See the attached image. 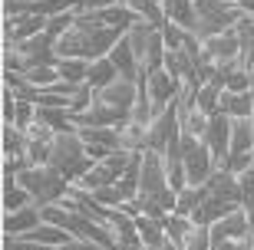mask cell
<instances>
[{"mask_svg": "<svg viewBox=\"0 0 254 250\" xmlns=\"http://www.w3.org/2000/svg\"><path fill=\"white\" fill-rule=\"evenodd\" d=\"M47 165L57 168L66 181H79V178L96 165V161L86 155V142L79 139V132L69 129V132H57V135H53Z\"/></svg>", "mask_w": 254, "mask_h": 250, "instance_id": "cell-1", "label": "cell"}, {"mask_svg": "<svg viewBox=\"0 0 254 250\" xmlns=\"http://www.w3.org/2000/svg\"><path fill=\"white\" fill-rule=\"evenodd\" d=\"M57 40L50 33H40V37H30L23 43H7L3 47V66L7 69H17V73H30L37 66H57Z\"/></svg>", "mask_w": 254, "mask_h": 250, "instance_id": "cell-2", "label": "cell"}, {"mask_svg": "<svg viewBox=\"0 0 254 250\" xmlns=\"http://www.w3.org/2000/svg\"><path fill=\"white\" fill-rule=\"evenodd\" d=\"M126 40L132 43V53H135V59H139L142 69H162V63H165V37H162L159 27H152L149 20H135L129 30H126Z\"/></svg>", "mask_w": 254, "mask_h": 250, "instance_id": "cell-3", "label": "cell"}, {"mask_svg": "<svg viewBox=\"0 0 254 250\" xmlns=\"http://www.w3.org/2000/svg\"><path fill=\"white\" fill-rule=\"evenodd\" d=\"M17 185L27 188L30 195H33V204H53L69 191V181L60 175L57 168L50 165H37V168H27V171H20L17 175Z\"/></svg>", "mask_w": 254, "mask_h": 250, "instance_id": "cell-4", "label": "cell"}, {"mask_svg": "<svg viewBox=\"0 0 254 250\" xmlns=\"http://www.w3.org/2000/svg\"><path fill=\"white\" fill-rule=\"evenodd\" d=\"M145 135H149L145 149H152V151H162V155H165V151H179L182 149V125H179V109H175V102L145 125Z\"/></svg>", "mask_w": 254, "mask_h": 250, "instance_id": "cell-5", "label": "cell"}, {"mask_svg": "<svg viewBox=\"0 0 254 250\" xmlns=\"http://www.w3.org/2000/svg\"><path fill=\"white\" fill-rule=\"evenodd\" d=\"M182 161H185V175L191 188H201L211 175V151L201 139L195 135H182Z\"/></svg>", "mask_w": 254, "mask_h": 250, "instance_id": "cell-6", "label": "cell"}, {"mask_svg": "<svg viewBox=\"0 0 254 250\" xmlns=\"http://www.w3.org/2000/svg\"><path fill=\"white\" fill-rule=\"evenodd\" d=\"M96 99L119 112H129L135 105V99H139V83H135V76H116V83L96 89Z\"/></svg>", "mask_w": 254, "mask_h": 250, "instance_id": "cell-7", "label": "cell"}, {"mask_svg": "<svg viewBox=\"0 0 254 250\" xmlns=\"http://www.w3.org/2000/svg\"><path fill=\"white\" fill-rule=\"evenodd\" d=\"M208 231H211V247L221 244V241H245L248 231H251V221H248V214L241 207H235L231 214H225L221 221L211 224Z\"/></svg>", "mask_w": 254, "mask_h": 250, "instance_id": "cell-8", "label": "cell"}, {"mask_svg": "<svg viewBox=\"0 0 254 250\" xmlns=\"http://www.w3.org/2000/svg\"><path fill=\"white\" fill-rule=\"evenodd\" d=\"M201 142L208 145L211 155H228V149H231V115L221 109L215 115H208V129L201 135Z\"/></svg>", "mask_w": 254, "mask_h": 250, "instance_id": "cell-9", "label": "cell"}, {"mask_svg": "<svg viewBox=\"0 0 254 250\" xmlns=\"http://www.w3.org/2000/svg\"><path fill=\"white\" fill-rule=\"evenodd\" d=\"M47 20H50V17H37V13L7 17V20H3L7 43H23V40H30V37H40V33H47Z\"/></svg>", "mask_w": 254, "mask_h": 250, "instance_id": "cell-10", "label": "cell"}, {"mask_svg": "<svg viewBox=\"0 0 254 250\" xmlns=\"http://www.w3.org/2000/svg\"><path fill=\"white\" fill-rule=\"evenodd\" d=\"M106 227L113 231L116 237V250H129V247H142V237H139V227H135V217L123 214L119 207H109V221Z\"/></svg>", "mask_w": 254, "mask_h": 250, "instance_id": "cell-11", "label": "cell"}, {"mask_svg": "<svg viewBox=\"0 0 254 250\" xmlns=\"http://www.w3.org/2000/svg\"><path fill=\"white\" fill-rule=\"evenodd\" d=\"M179 89H182V83L169 69H152L145 76V93H149L152 102H175L179 99Z\"/></svg>", "mask_w": 254, "mask_h": 250, "instance_id": "cell-12", "label": "cell"}, {"mask_svg": "<svg viewBox=\"0 0 254 250\" xmlns=\"http://www.w3.org/2000/svg\"><path fill=\"white\" fill-rule=\"evenodd\" d=\"M238 53H241V43H238L235 30H225V33H218V37L201 43V56L208 63H225V59H235Z\"/></svg>", "mask_w": 254, "mask_h": 250, "instance_id": "cell-13", "label": "cell"}, {"mask_svg": "<svg viewBox=\"0 0 254 250\" xmlns=\"http://www.w3.org/2000/svg\"><path fill=\"white\" fill-rule=\"evenodd\" d=\"M201 188H205L208 198H221V201H231V204L245 201L241 198V188H238V175H231V171H211Z\"/></svg>", "mask_w": 254, "mask_h": 250, "instance_id": "cell-14", "label": "cell"}, {"mask_svg": "<svg viewBox=\"0 0 254 250\" xmlns=\"http://www.w3.org/2000/svg\"><path fill=\"white\" fill-rule=\"evenodd\" d=\"M235 207H241V204H231V201H221V198H208L205 195V201L191 211V224H198V227H211L215 221H221V217L231 214Z\"/></svg>", "mask_w": 254, "mask_h": 250, "instance_id": "cell-15", "label": "cell"}, {"mask_svg": "<svg viewBox=\"0 0 254 250\" xmlns=\"http://www.w3.org/2000/svg\"><path fill=\"white\" fill-rule=\"evenodd\" d=\"M37 224H43L40 204H27V207H20V211H10V214H7V221H3V231H7V237H20V234L33 231Z\"/></svg>", "mask_w": 254, "mask_h": 250, "instance_id": "cell-16", "label": "cell"}, {"mask_svg": "<svg viewBox=\"0 0 254 250\" xmlns=\"http://www.w3.org/2000/svg\"><path fill=\"white\" fill-rule=\"evenodd\" d=\"M119 129L123 125H76V132L86 145H103V149H113V151L123 149L119 145Z\"/></svg>", "mask_w": 254, "mask_h": 250, "instance_id": "cell-17", "label": "cell"}, {"mask_svg": "<svg viewBox=\"0 0 254 250\" xmlns=\"http://www.w3.org/2000/svg\"><path fill=\"white\" fill-rule=\"evenodd\" d=\"M218 109L228 112L231 119H251V109H254V93L248 89V93H221V99H218Z\"/></svg>", "mask_w": 254, "mask_h": 250, "instance_id": "cell-18", "label": "cell"}, {"mask_svg": "<svg viewBox=\"0 0 254 250\" xmlns=\"http://www.w3.org/2000/svg\"><path fill=\"white\" fill-rule=\"evenodd\" d=\"M162 13H165V20H172V23H179L182 30L195 27V0H162Z\"/></svg>", "mask_w": 254, "mask_h": 250, "instance_id": "cell-19", "label": "cell"}, {"mask_svg": "<svg viewBox=\"0 0 254 250\" xmlns=\"http://www.w3.org/2000/svg\"><path fill=\"white\" fill-rule=\"evenodd\" d=\"M119 181V175H116L113 168L106 165V161H96L89 171H86L79 181H73L76 188H83V191H96V188H106V185H116Z\"/></svg>", "mask_w": 254, "mask_h": 250, "instance_id": "cell-20", "label": "cell"}, {"mask_svg": "<svg viewBox=\"0 0 254 250\" xmlns=\"http://www.w3.org/2000/svg\"><path fill=\"white\" fill-rule=\"evenodd\" d=\"M109 59H113V66L119 69V76H139V59H135V53H132V43L129 40H119L113 50H109Z\"/></svg>", "mask_w": 254, "mask_h": 250, "instance_id": "cell-21", "label": "cell"}, {"mask_svg": "<svg viewBox=\"0 0 254 250\" xmlns=\"http://www.w3.org/2000/svg\"><path fill=\"white\" fill-rule=\"evenodd\" d=\"M195 66H198V59L191 53H185V50H165V63H162V69H169L179 83L189 73H195Z\"/></svg>", "mask_w": 254, "mask_h": 250, "instance_id": "cell-22", "label": "cell"}, {"mask_svg": "<svg viewBox=\"0 0 254 250\" xmlns=\"http://www.w3.org/2000/svg\"><path fill=\"white\" fill-rule=\"evenodd\" d=\"M37 122L50 125L53 132H69V129H76L69 109H57V105H37Z\"/></svg>", "mask_w": 254, "mask_h": 250, "instance_id": "cell-23", "label": "cell"}, {"mask_svg": "<svg viewBox=\"0 0 254 250\" xmlns=\"http://www.w3.org/2000/svg\"><path fill=\"white\" fill-rule=\"evenodd\" d=\"M116 76H119V69L113 66V59L103 56V59H93V63H89V76H86V83L93 86V89H103V86L116 83Z\"/></svg>", "mask_w": 254, "mask_h": 250, "instance_id": "cell-24", "label": "cell"}, {"mask_svg": "<svg viewBox=\"0 0 254 250\" xmlns=\"http://www.w3.org/2000/svg\"><path fill=\"white\" fill-rule=\"evenodd\" d=\"M135 227H139L142 247H162L165 241V221H155V217H135Z\"/></svg>", "mask_w": 254, "mask_h": 250, "instance_id": "cell-25", "label": "cell"}, {"mask_svg": "<svg viewBox=\"0 0 254 250\" xmlns=\"http://www.w3.org/2000/svg\"><path fill=\"white\" fill-rule=\"evenodd\" d=\"M228 151H254V125H251V119H231V149Z\"/></svg>", "mask_w": 254, "mask_h": 250, "instance_id": "cell-26", "label": "cell"}, {"mask_svg": "<svg viewBox=\"0 0 254 250\" xmlns=\"http://www.w3.org/2000/svg\"><path fill=\"white\" fill-rule=\"evenodd\" d=\"M145 142H149V135H145V125L126 122L123 129H119V145H123L126 151H145Z\"/></svg>", "mask_w": 254, "mask_h": 250, "instance_id": "cell-27", "label": "cell"}, {"mask_svg": "<svg viewBox=\"0 0 254 250\" xmlns=\"http://www.w3.org/2000/svg\"><path fill=\"white\" fill-rule=\"evenodd\" d=\"M205 201V188H182L179 191V201H175V211L172 214H179V217H191V211H195L198 204Z\"/></svg>", "mask_w": 254, "mask_h": 250, "instance_id": "cell-28", "label": "cell"}, {"mask_svg": "<svg viewBox=\"0 0 254 250\" xmlns=\"http://www.w3.org/2000/svg\"><path fill=\"white\" fill-rule=\"evenodd\" d=\"M57 69H60V79H66V83H86L89 59H60Z\"/></svg>", "mask_w": 254, "mask_h": 250, "instance_id": "cell-29", "label": "cell"}, {"mask_svg": "<svg viewBox=\"0 0 254 250\" xmlns=\"http://www.w3.org/2000/svg\"><path fill=\"white\" fill-rule=\"evenodd\" d=\"M191 227H195V224H191V217H179V214H169V217H165V237H169V241H175L179 247L189 241Z\"/></svg>", "mask_w": 254, "mask_h": 250, "instance_id": "cell-30", "label": "cell"}, {"mask_svg": "<svg viewBox=\"0 0 254 250\" xmlns=\"http://www.w3.org/2000/svg\"><path fill=\"white\" fill-rule=\"evenodd\" d=\"M3 151H7V158L23 155L27 151V132L17 125H3Z\"/></svg>", "mask_w": 254, "mask_h": 250, "instance_id": "cell-31", "label": "cell"}, {"mask_svg": "<svg viewBox=\"0 0 254 250\" xmlns=\"http://www.w3.org/2000/svg\"><path fill=\"white\" fill-rule=\"evenodd\" d=\"M23 79H27L30 86H37V89H50V86L60 79V69L57 66H37V69L23 73Z\"/></svg>", "mask_w": 254, "mask_h": 250, "instance_id": "cell-32", "label": "cell"}, {"mask_svg": "<svg viewBox=\"0 0 254 250\" xmlns=\"http://www.w3.org/2000/svg\"><path fill=\"white\" fill-rule=\"evenodd\" d=\"M73 20H76V10H66V13H57V17L47 20V33L53 40H60L66 30H73Z\"/></svg>", "mask_w": 254, "mask_h": 250, "instance_id": "cell-33", "label": "cell"}, {"mask_svg": "<svg viewBox=\"0 0 254 250\" xmlns=\"http://www.w3.org/2000/svg\"><path fill=\"white\" fill-rule=\"evenodd\" d=\"M225 89H228V93H248V89H251V76H248V69H245L241 63H238L235 69L228 73V83H225Z\"/></svg>", "mask_w": 254, "mask_h": 250, "instance_id": "cell-34", "label": "cell"}, {"mask_svg": "<svg viewBox=\"0 0 254 250\" xmlns=\"http://www.w3.org/2000/svg\"><path fill=\"white\" fill-rule=\"evenodd\" d=\"M182 250H211V231L208 227H191V234H189V241L182 244Z\"/></svg>", "mask_w": 254, "mask_h": 250, "instance_id": "cell-35", "label": "cell"}, {"mask_svg": "<svg viewBox=\"0 0 254 250\" xmlns=\"http://www.w3.org/2000/svg\"><path fill=\"white\" fill-rule=\"evenodd\" d=\"M3 204H7V214L10 211H20V207H27V204H33V195H30L27 188H10L7 195H3Z\"/></svg>", "mask_w": 254, "mask_h": 250, "instance_id": "cell-36", "label": "cell"}, {"mask_svg": "<svg viewBox=\"0 0 254 250\" xmlns=\"http://www.w3.org/2000/svg\"><path fill=\"white\" fill-rule=\"evenodd\" d=\"M185 33H189V30H182L179 23L165 20V27H162V37H165V50H182V43H185Z\"/></svg>", "mask_w": 254, "mask_h": 250, "instance_id": "cell-37", "label": "cell"}, {"mask_svg": "<svg viewBox=\"0 0 254 250\" xmlns=\"http://www.w3.org/2000/svg\"><path fill=\"white\" fill-rule=\"evenodd\" d=\"M93 195H96V201H99V204H106V207H119V204L126 201V195L119 191V185H106V188H96Z\"/></svg>", "mask_w": 254, "mask_h": 250, "instance_id": "cell-38", "label": "cell"}, {"mask_svg": "<svg viewBox=\"0 0 254 250\" xmlns=\"http://www.w3.org/2000/svg\"><path fill=\"white\" fill-rule=\"evenodd\" d=\"M251 161H254V151H228L225 171H231V175H241L245 168H251Z\"/></svg>", "mask_w": 254, "mask_h": 250, "instance_id": "cell-39", "label": "cell"}, {"mask_svg": "<svg viewBox=\"0 0 254 250\" xmlns=\"http://www.w3.org/2000/svg\"><path fill=\"white\" fill-rule=\"evenodd\" d=\"M228 7H235V3H225V0H195V17H211V13H221Z\"/></svg>", "mask_w": 254, "mask_h": 250, "instance_id": "cell-40", "label": "cell"}, {"mask_svg": "<svg viewBox=\"0 0 254 250\" xmlns=\"http://www.w3.org/2000/svg\"><path fill=\"white\" fill-rule=\"evenodd\" d=\"M238 188H241V198L254 195V161H251V168H245V171L238 175Z\"/></svg>", "mask_w": 254, "mask_h": 250, "instance_id": "cell-41", "label": "cell"}, {"mask_svg": "<svg viewBox=\"0 0 254 250\" xmlns=\"http://www.w3.org/2000/svg\"><path fill=\"white\" fill-rule=\"evenodd\" d=\"M3 122H7V125L17 122V96H13V89L3 93Z\"/></svg>", "mask_w": 254, "mask_h": 250, "instance_id": "cell-42", "label": "cell"}, {"mask_svg": "<svg viewBox=\"0 0 254 250\" xmlns=\"http://www.w3.org/2000/svg\"><path fill=\"white\" fill-rule=\"evenodd\" d=\"M57 250H106V247H99V244H93V241H83V237H73L69 244H63V247H57Z\"/></svg>", "mask_w": 254, "mask_h": 250, "instance_id": "cell-43", "label": "cell"}, {"mask_svg": "<svg viewBox=\"0 0 254 250\" xmlns=\"http://www.w3.org/2000/svg\"><path fill=\"white\" fill-rule=\"evenodd\" d=\"M119 0H79V10H106V7H116Z\"/></svg>", "mask_w": 254, "mask_h": 250, "instance_id": "cell-44", "label": "cell"}, {"mask_svg": "<svg viewBox=\"0 0 254 250\" xmlns=\"http://www.w3.org/2000/svg\"><path fill=\"white\" fill-rule=\"evenodd\" d=\"M211 250H254V247L248 244V237H245V241H221V244H215Z\"/></svg>", "mask_w": 254, "mask_h": 250, "instance_id": "cell-45", "label": "cell"}, {"mask_svg": "<svg viewBox=\"0 0 254 250\" xmlns=\"http://www.w3.org/2000/svg\"><path fill=\"white\" fill-rule=\"evenodd\" d=\"M241 211H245V214H248V221L254 224V195H251V198H245V201H241Z\"/></svg>", "mask_w": 254, "mask_h": 250, "instance_id": "cell-46", "label": "cell"}, {"mask_svg": "<svg viewBox=\"0 0 254 250\" xmlns=\"http://www.w3.org/2000/svg\"><path fill=\"white\" fill-rule=\"evenodd\" d=\"M238 7L245 10V13H254V0H238Z\"/></svg>", "mask_w": 254, "mask_h": 250, "instance_id": "cell-47", "label": "cell"}, {"mask_svg": "<svg viewBox=\"0 0 254 250\" xmlns=\"http://www.w3.org/2000/svg\"><path fill=\"white\" fill-rule=\"evenodd\" d=\"M248 244L254 247V224H251V231H248Z\"/></svg>", "mask_w": 254, "mask_h": 250, "instance_id": "cell-48", "label": "cell"}, {"mask_svg": "<svg viewBox=\"0 0 254 250\" xmlns=\"http://www.w3.org/2000/svg\"><path fill=\"white\" fill-rule=\"evenodd\" d=\"M248 76H251V93H254V66H251V69H248Z\"/></svg>", "mask_w": 254, "mask_h": 250, "instance_id": "cell-49", "label": "cell"}, {"mask_svg": "<svg viewBox=\"0 0 254 250\" xmlns=\"http://www.w3.org/2000/svg\"><path fill=\"white\" fill-rule=\"evenodd\" d=\"M225 3H235V7H238V0H225Z\"/></svg>", "mask_w": 254, "mask_h": 250, "instance_id": "cell-50", "label": "cell"}, {"mask_svg": "<svg viewBox=\"0 0 254 250\" xmlns=\"http://www.w3.org/2000/svg\"><path fill=\"white\" fill-rule=\"evenodd\" d=\"M145 250H162V247H145Z\"/></svg>", "mask_w": 254, "mask_h": 250, "instance_id": "cell-51", "label": "cell"}, {"mask_svg": "<svg viewBox=\"0 0 254 250\" xmlns=\"http://www.w3.org/2000/svg\"><path fill=\"white\" fill-rule=\"evenodd\" d=\"M129 250H145V247H129Z\"/></svg>", "mask_w": 254, "mask_h": 250, "instance_id": "cell-52", "label": "cell"}, {"mask_svg": "<svg viewBox=\"0 0 254 250\" xmlns=\"http://www.w3.org/2000/svg\"><path fill=\"white\" fill-rule=\"evenodd\" d=\"M152 3H162V0H152Z\"/></svg>", "mask_w": 254, "mask_h": 250, "instance_id": "cell-53", "label": "cell"}]
</instances>
